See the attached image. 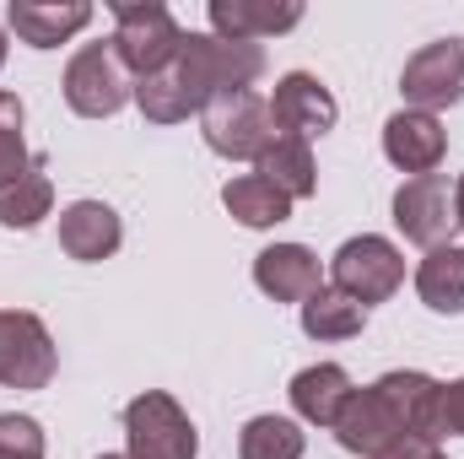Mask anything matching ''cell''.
<instances>
[{
    "label": "cell",
    "mask_w": 464,
    "mask_h": 459,
    "mask_svg": "<svg viewBox=\"0 0 464 459\" xmlns=\"http://www.w3.org/2000/svg\"><path fill=\"white\" fill-rule=\"evenodd\" d=\"M416 292L432 314H464V249L459 243H443L421 259L416 270Z\"/></svg>",
    "instance_id": "obj_20"
},
{
    "label": "cell",
    "mask_w": 464,
    "mask_h": 459,
    "mask_svg": "<svg viewBox=\"0 0 464 459\" xmlns=\"http://www.w3.org/2000/svg\"><path fill=\"white\" fill-rule=\"evenodd\" d=\"M5 22H11V33H16L27 49H60L71 33H82V27L92 22V5H82V0H65V5L11 0V5H5Z\"/></svg>",
    "instance_id": "obj_16"
},
{
    "label": "cell",
    "mask_w": 464,
    "mask_h": 459,
    "mask_svg": "<svg viewBox=\"0 0 464 459\" xmlns=\"http://www.w3.org/2000/svg\"><path fill=\"white\" fill-rule=\"evenodd\" d=\"M303 427L292 416H254L237 433V459H303Z\"/></svg>",
    "instance_id": "obj_23"
},
{
    "label": "cell",
    "mask_w": 464,
    "mask_h": 459,
    "mask_svg": "<svg viewBox=\"0 0 464 459\" xmlns=\"http://www.w3.org/2000/svg\"><path fill=\"white\" fill-rule=\"evenodd\" d=\"M200 135L217 157H232V162H259V151L276 141V119H270V103L254 98V93H232V98H217L206 114H200Z\"/></svg>",
    "instance_id": "obj_5"
},
{
    "label": "cell",
    "mask_w": 464,
    "mask_h": 459,
    "mask_svg": "<svg viewBox=\"0 0 464 459\" xmlns=\"http://www.w3.org/2000/svg\"><path fill=\"white\" fill-rule=\"evenodd\" d=\"M335 438H341L346 454L378 459L389 444H400V438H411V433H405L400 411L389 405V395L372 384V389H351L346 411H341V422H335Z\"/></svg>",
    "instance_id": "obj_11"
},
{
    "label": "cell",
    "mask_w": 464,
    "mask_h": 459,
    "mask_svg": "<svg viewBox=\"0 0 464 459\" xmlns=\"http://www.w3.org/2000/svg\"><path fill=\"white\" fill-rule=\"evenodd\" d=\"M432 449H438L432 438H400V444H389V449H383L378 459H427Z\"/></svg>",
    "instance_id": "obj_28"
},
{
    "label": "cell",
    "mask_w": 464,
    "mask_h": 459,
    "mask_svg": "<svg viewBox=\"0 0 464 459\" xmlns=\"http://www.w3.org/2000/svg\"><path fill=\"white\" fill-rule=\"evenodd\" d=\"M270 119H276V130H281V135L314 141V135H330V130H335L341 103H335V93H330L319 76H308V71H286V76L276 82Z\"/></svg>",
    "instance_id": "obj_10"
},
{
    "label": "cell",
    "mask_w": 464,
    "mask_h": 459,
    "mask_svg": "<svg viewBox=\"0 0 464 459\" xmlns=\"http://www.w3.org/2000/svg\"><path fill=\"white\" fill-rule=\"evenodd\" d=\"M173 76L189 93L195 114H206L217 98L248 93L265 76V49L259 44H227L217 33H184L179 60H173Z\"/></svg>",
    "instance_id": "obj_1"
},
{
    "label": "cell",
    "mask_w": 464,
    "mask_h": 459,
    "mask_svg": "<svg viewBox=\"0 0 464 459\" xmlns=\"http://www.w3.org/2000/svg\"><path fill=\"white\" fill-rule=\"evenodd\" d=\"M394 228L405 232L411 243H421L427 254L449 243V232L459 228L454 217V190L438 179V173H421V179H405L394 190Z\"/></svg>",
    "instance_id": "obj_9"
},
{
    "label": "cell",
    "mask_w": 464,
    "mask_h": 459,
    "mask_svg": "<svg viewBox=\"0 0 464 459\" xmlns=\"http://www.w3.org/2000/svg\"><path fill=\"white\" fill-rule=\"evenodd\" d=\"M443 151H449V130L438 124V114L400 109V114L383 124V157H389L400 173H411V179L432 173V168L443 162Z\"/></svg>",
    "instance_id": "obj_13"
},
{
    "label": "cell",
    "mask_w": 464,
    "mask_h": 459,
    "mask_svg": "<svg viewBox=\"0 0 464 459\" xmlns=\"http://www.w3.org/2000/svg\"><path fill=\"white\" fill-rule=\"evenodd\" d=\"M303 330L314 336V341H351V336H362L367 330V308L346 298L341 287H319L308 303H303Z\"/></svg>",
    "instance_id": "obj_21"
},
{
    "label": "cell",
    "mask_w": 464,
    "mask_h": 459,
    "mask_svg": "<svg viewBox=\"0 0 464 459\" xmlns=\"http://www.w3.org/2000/svg\"><path fill=\"white\" fill-rule=\"evenodd\" d=\"M454 217H459V228H464V173H459V184H454Z\"/></svg>",
    "instance_id": "obj_29"
},
{
    "label": "cell",
    "mask_w": 464,
    "mask_h": 459,
    "mask_svg": "<svg viewBox=\"0 0 464 459\" xmlns=\"http://www.w3.org/2000/svg\"><path fill=\"white\" fill-rule=\"evenodd\" d=\"M119 211L114 206H103V200H76V206H65L60 211V249L71 254V259H82V265H98V259H109L119 249Z\"/></svg>",
    "instance_id": "obj_15"
},
{
    "label": "cell",
    "mask_w": 464,
    "mask_h": 459,
    "mask_svg": "<svg viewBox=\"0 0 464 459\" xmlns=\"http://www.w3.org/2000/svg\"><path fill=\"white\" fill-rule=\"evenodd\" d=\"M259 179H270L292 206L297 200H308L314 190H319V168H314V151H308V141H297V135H281L276 130V141L259 151V168H254Z\"/></svg>",
    "instance_id": "obj_18"
},
{
    "label": "cell",
    "mask_w": 464,
    "mask_h": 459,
    "mask_svg": "<svg viewBox=\"0 0 464 459\" xmlns=\"http://www.w3.org/2000/svg\"><path fill=\"white\" fill-rule=\"evenodd\" d=\"M98 459H130V454H98Z\"/></svg>",
    "instance_id": "obj_31"
},
{
    "label": "cell",
    "mask_w": 464,
    "mask_h": 459,
    "mask_svg": "<svg viewBox=\"0 0 464 459\" xmlns=\"http://www.w3.org/2000/svg\"><path fill=\"white\" fill-rule=\"evenodd\" d=\"M400 93L421 114H438V109L464 103V38H438L421 54H411L405 76H400Z\"/></svg>",
    "instance_id": "obj_8"
},
{
    "label": "cell",
    "mask_w": 464,
    "mask_h": 459,
    "mask_svg": "<svg viewBox=\"0 0 464 459\" xmlns=\"http://www.w3.org/2000/svg\"><path fill=\"white\" fill-rule=\"evenodd\" d=\"M330 276H335V287H341L346 298H356L362 308H372V303H389V298L405 287V254H400L389 238L362 232V238H346V243L335 249Z\"/></svg>",
    "instance_id": "obj_4"
},
{
    "label": "cell",
    "mask_w": 464,
    "mask_h": 459,
    "mask_svg": "<svg viewBox=\"0 0 464 459\" xmlns=\"http://www.w3.org/2000/svg\"><path fill=\"white\" fill-rule=\"evenodd\" d=\"M135 103H140V114L151 119V124H179V119L195 114V103H189V93L179 87L173 65L157 71V76H140V82H135Z\"/></svg>",
    "instance_id": "obj_24"
},
{
    "label": "cell",
    "mask_w": 464,
    "mask_h": 459,
    "mask_svg": "<svg viewBox=\"0 0 464 459\" xmlns=\"http://www.w3.org/2000/svg\"><path fill=\"white\" fill-rule=\"evenodd\" d=\"M135 98V82L124 76L114 44H87L76 49V60L65 65V103L82 119H109Z\"/></svg>",
    "instance_id": "obj_6"
},
{
    "label": "cell",
    "mask_w": 464,
    "mask_h": 459,
    "mask_svg": "<svg viewBox=\"0 0 464 459\" xmlns=\"http://www.w3.org/2000/svg\"><path fill=\"white\" fill-rule=\"evenodd\" d=\"M427 459H449V454H438V449H432V454H427Z\"/></svg>",
    "instance_id": "obj_32"
},
{
    "label": "cell",
    "mask_w": 464,
    "mask_h": 459,
    "mask_svg": "<svg viewBox=\"0 0 464 459\" xmlns=\"http://www.w3.org/2000/svg\"><path fill=\"white\" fill-rule=\"evenodd\" d=\"M0 459H44V427L33 416L0 411Z\"/></svg>",
    "instance_id": "obj_26"
},
{
    "label": "cell",
    "mask_w": 464,
    "mask_h": 459,
    "mask_svg": "<svg viewBox=\"0 0 464 459\" xmlns=\"http://www.w3.org/2000/svg\"><path fill=\"white\" fill-rule=\"evenodd\" d=\"M286 395H292V411H297L303 422L335 427L341 411H346V400H351V378H346L341 362H319V367H303Z\"/></svg>",
    "instance_id": "obj_17"
},
{
    "label": "cell",
    "mask_w": 464,
    "mask_h": 459,
    "mask_svg": "<svg viewBox=\"0 0 464 459\" xmlns=\"http://www.w3.org/2000/svg\"><path fill=\"white\" fill-rule=\"evenodd\" d=\"M297 22H303L297 0H281V5L276 0H211V27L227 44H259V38H276Z\"/></svg>",
    "instance_id": "obj_14"
},
{
    "label": "cell",
    "mask_w": 464,
    "mask_h": 459,
    "mask_svg": "<svg viewBox=\"0 0 464 459\" xmlns=\"http://www.w3.org/2000/svg\"><path fill=\"white\" fill-rule=\"evenodd\" d=\"M443 433H459L464 438V378L443 384Z\"/></svg>",
    "instance_id": "obj_27"
},
{
    "label": "cell",
    "mask_w": 464,
    "mask_h": 459,
    "mask_svg": "<svg viewBox=\"0 0 464 459\" xmlns=\"http://www.w3.org/2000/svg\"><path fill=\"white\" fill-rule=\"evenodd\" d=\"M254 287L276 303H308L324 276H319V254L303 243H270L254 254Z\"/></svg>",
    "instance_id": "obj_12"
},
{
    "label": "cell",
    "mask_w": 464,
    "mask_h": 459,
    "mask_svg": "<svg viewBox=\"0 0 464 459\" xmlns=\"http://www.w3.org/2000/svg\"><path fill=\"white\" fill-rule=\"evenodd\" d=\"M33 168H38V157L22 141V98L0 93V190L16 184V179H27Z\"/></svg>",
    "instance_id": "obj_25"
},
{
    "label": "cell",
    "mask_w": 464,
    "mask_h": 459,
    "mask_svg": "<svg viewBox=\"0 0 464 459\" xmlns=\"http://www.w3.org/2000/svg\"><path fill=\"white\" fill-rule=\"evenodd\" d=\"M49 211H54V184L44 179V162H38L27 179H16V184L0 190V228L27 232V228H38Z\"/></svg>",
    "instance_id": "obj_22"
},
{
    "label": "cell",
    "mask_w": 464,
    "mask_h": 459,
    "mask_svg": "<svg viewBox=\"0 0 464 459\" xmlns=\"http://www.w3.org/2000/svg\"><path fill=\"white\" fill-rule=\"evenodd\" d=\"M124 444H130V459H195L200 454L195 422L162 389H146V395H135L124 405Z\"/></svg>",
    "instance_id": "obj_2"
},
{
    "label": "cell",
    "mask_w": 464,
    "mask_h": 459,
    "mask_svg": "<svg viewBox=\"0 0 464 459\" xmlns=\"http://www.w3.org/2000/svg\"><path fill=\"white\" fill-rule=\"evenodd\" d=\"M54 367H60V356H54V336L44 330V319L0 308V384L5 389H49Z\"/></svg>",
    "instance_id": "obj_7"
},
{
    "label": "cell",
    "mask_w": 464,
    "mask_h": 459,
    "mask_svg": "<svg viewBox=\"0 0 464 459\" xmlns=\"http://www.w3.org/2000/svg\"><path fill=\"white\" fill-rule=\"evenodd\" d=\"M222 206H227L243 228H281V222L292 217V200H286L270 179H259V173L227 179V184H222Z\"/></svg>",
    "instance_id": "obj_19"
},
{
    "label": "cell",
    "mask_w": 464,
    "mask_h": 459,
    "mask_svg": "<svg viewBox=\"0 0 464 459\" xmlns=\"http://www.w3.org/2000/svg\"><path fill=\"white\" fill-rule=\"evenodd\" d=\"M0 65H5V33H0Z\"/></svg>",
    "instance_id": "obj_30"
},
{
    "label": "cell",
    "mask_w": 464,
    "mask_h": 459,
    "mask_svg": "<svg viewBox=\"0 0 464 459\" xmlns=\"http://www.w3.org/2000/svg\"><path fill=\"white\" fill-rule=\"evenodd\" d=\"M109 44H114L119 65L135 71V82H140V76H157V71H168L179 60L184 27L157 0H146V5H114V38Z\"/></svg>",
    "instance_id": "obj_3"
}]
</instances>
